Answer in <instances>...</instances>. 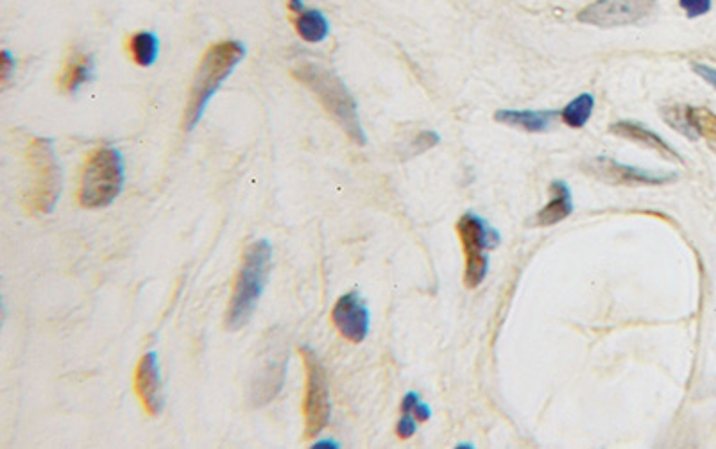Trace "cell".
Segmentation results:
<instances>
[{"mask_svg": "<svg viewBox=\"0 0 716 449\" xmlns=\"http://www.w3.org/2000/svg\"><path fill=\"white\" fill-rule=\"evenodd\" d=\"M292 77L316 97L353 144L366 145V133L358 117L357 101L341 77L310 61L299 63L298 67L292 68Z\"/></svg>", "mask_w": 716, "mask_h": 449, "instance_id": "6da1fadb", "label": "cell"}, {"mask_svg": "<svg viewBox=\"0 0 716 449\" xmlns=\"http://www.w3.org/2000/svg\"><path fill=\"white\" fill-rule=\"evenodd\" d=\"M246 56V47L235 40L214 43L203 54L196 70V76L190 86L183 128L192 131L205 115L208 102L217 94L222 83L231 76V72Z\"/></svg>", "mask_w": 716, "mask_h": 449, "instance_id": "7a4b0ae2", "label": "cell"}, {"mask_svg": "<svg viewBox=\"0 0 716 449\" xmlns=\"http://www.w3.org/2000/svg\"><path fill=\"white\" fill-rule=\"evenodd\" d=\"M271 256H273V247L267 240H256L244 251L239 274L233 285L230 306L226 312L228 330L239 331L251 321L264 292Z\"/></svg>", "mask_w": 716, "mask_h": 449, "instance_id": "3957f363", "label": "cell"}, {"mask_svg": "<svg viewBox=\"0 0 716 449\" xmlns=\"http://www.w3.org/2000/svg\"><path fill=\"white\" fill-rule=\"evenodd\" d=\"M124 188V158L115 147H99L86 158L79 183V204L83 208H106Z\"/></svg>", "mask_w": 716, "mask_h": 449, "instance_id": "277c9868", "label": "cell"}, {"mask_svg": "<svg viewBox=\"0 0 716 449\" xmlns=\"http://www.w3.org/2000/svg\"><path fill=\"white\" fill-rule=\"evenodd\" d=\"M27 160L31 170V185L24 199L27 212L49 215L60 201L63 188L60 161L54 153L51 138H35L29 145Z\"/></svg>", "mask_w": 716, "mask_h": 449, "instance_id": "5b68a950", "label": "cell"}, {"mask_svg": "<svg viewBox=\"0 0 716 449\" xmlns=\"http://www.w3.org/2000/svg\"><path fill=\"white\" fill-rule=\"evenodd\" d=\"M457 233L461 238L462 249L466 255V272L464 283L468 289H477L486 280L489 271L487 249L496 247L500 237L495 229L489 228L486 221L478 215L466 213L457 222Z\"/></svg>", "mask_w": 716, "mask_h": 449, "instance_id": "8992f818", "label": "cell"}, {"mask_svg": "<svg viewBox=\"0 0 716 449\" xmlns=\"http://www.w3.org/2000/svg\"><path fill=\"white\" fill-rule=\"evenodd\" d=\"M299 355L303 358L305 371H307V390H305V403H303L305 439H316L317 435L326 428V424L330 421V414H332L328 382H326L323 365L319 362L314 349L301 346Z\"/></svg>", "mask_w": 716, "mask_h": 449, "instance_id": "52a82bcc", "label": "cell"}, {"mask_svg": "<svg viewBox=\"0 0 716 449\" xmlns=\"http://www.w3.org/2000/svg\"><path fill=\"white\" fill-rule=\"evenodd\" d=\"M656 0H595L580 9L577 20L595 27L631 26L650 17Z\"/></svg>", "mask_w": 716, "mask_h": 449, "instance_id": "ba28073f", "label": "cell"}, {"mask_svg": "<svg viewBox=\"0 0 716 449\" xmlns=\"http://www.w3.org/2000/svg\"><path fill=\"white\" fill-rule=\"evenodd\" d=\"M584 170L589 176L614 185V187H663L677 179L674 172H650L631 165H623L613 158H591L584 163Z\"/></svg>", "mask_w": 716, "mask_h": 449, "instance_id": "9c48e42d", "label": "cell"}, {"mask_svg": "<svg viewBox=\"0 0 716 449\" xmlns=\"http://www.w3.org/2000/svg\"><path fill=\"white\" fill-rule=\"evenodd\" d=\"M333 326L351 344L364 342L369 333V310L357 292H350L337 299L332 310Z\"/></svg>", "mask_w": 716, "mask_h": 449, "instance_id": "30bf717a", "label": "cell"}, {"mask_svg": "<svg viewBox=\"0 0 716 449\" xmlns=\"http://www.w3.org/2000/svg\"><path fill=\"white\" fill-rule=\"evenodd\" d=\"M135 392L145 412L151 417L160 416L163 410L162 378L158 367V356L154 351L145 353L135 371Z\"/></svg>", "mask_w": 716, "mask_h": 449, "instance_id": "8fae6325", "label": "cell"}, {"mask_svg": "<svg viewBox=\"0 0 716 449\" xmlns=\"http://www.w3.org/2000/svg\"><path fill=\"white\" fill-rule=\"evenodd\" d=\"M609 131H611L613 135L629 140V142H634V144H640L643 145V147H647V149L656 151V153L659 154V156H663L665 160L682 161L681 154L677 153L672 145L657 135L656 131L645 128L640 122L620 120V122L611 124Z\"/></svg>", "mask_w": 716, "mask_h": 449, "instance_id": "7c38bea8", "label": "cell"}, {"mask_svg": "<svg viewBox=\"0 0 716 449\" xmlns=\"http://www.w3.org/2000/svg\"><path fill=\"white\" fill-rule=\"evenodd\" d=\"M290 13L299 38L307 43H321L330 34V22L319 9L305 8L303 0H289Z\"/></svg>", "mask_w": 716, "mask_h": 449, "instance_id": "4fadbf2b", "label": "cell"}, {"mask_svg": "<svg viewBox=\"0 0 716 449\" xmlns=\"http://www.w3.org/2000/svg\"><path fill=\"white\" fill-rule=\"evenodd\" d=\"M550 192H552V199L534 215L532 224L536 228L555 226V224L563 222L564 219H568L573 213L572 190L564 181L555 179L554 183L550 185Z\"/></svg>", "mask_w": 716, "mask_h": 449, "instance_id": "5bb4252c", "label": "cell"}, {"mask_svg": "<svg viewBox=\"0 0 716 449\" xmlns=\"http://www.w3.org/2000/svg\"><path fill=\"white\" fill-rule=\"evenodd\" d=\"M557 115L561 113L554 110H498L495 113V120L509 128L523 129L527 133H545L552 128Z\"/></svg>", "mask_w": 716, "mask_h": 449, "instance_id": "9a60e30c", "label": "cell"}, {"mask_svg": "<svg viewBox=\"0 0 716 449\" xmlns=\"http://www.w3.org/2000/svg\"><path fill=\"white\" fill-rule=\"evenodd\" d=\"M94 58L86 52H72L65 67L61 70L60 86L67 94H76L83 85H88L94 79Z\"/></svg>", "mask_w": 716, "mask_h": 449, "instance_id": "2e32d148", "label": "cell"}, {"mask_svg": "<svg viewBox=\"0 0 716 449\" xmlns=\"http://www.w3.org/2000/svg\"><path fill=\"white\" fill-rule=\"evenodd\" d=\"M128 51L138 67H153L160 54V40L151 31H138L129 38Z\"/></svg>", "mask_w": 716, "mask_h": 449, "instance_id": "e0dca14e", "label": "cell"}, {"mask_svg": "<svg viewBox=\"0 0 716 449\" xmlns=\"http://www.w3.org/2000/svg\"><path fill=\"white\" fill-rule=\"evenodd\" d=\"M593 110H595V97L591 94H580L566 104V108L561 111V119L568 128H586Z\"/></svg>", "mask_w": 716, "mask_h": 449, "instance_id": "ac0fdd59", "label": "cell"}, {"mask_svg": "<svg viewBox=\"0 0 716 449\" xmlns=\"http://www.w3.org/2000/svg\"><path fill=\"white\" fill-rule=\"evenodd\" d=\"M691 126L695 129V133L702 140H706L709 149L716 154V113L708 110V108H691L690 106Z\"/></svg>", "mask_w": 716, "mask_h": 449, "instance_id": "d6986e66", "label": "cell"}, {"mask_svg": "<svg viewBox=\"0 0 716 449\" xmlns=\"http://www.w3.org/2000/svg\"><path fill=\"white\" fill-rule=\"evenodd\" d=\"M688 110H690V106H666L661 113H663V119L668 126L677 129L681 135L690 138V140H697L699 136L691 126L690 111Z\"/></svg>", "mask_w": 716, "mask_h": 449, "instance_id": "ffe728a7", "label": "cell"}, {"mask_svg": "<svg viewBox=\"0 0 716 449\" xmlns=\"http://www.w3.org/2000/svg\"><path fill=\"white\" fill-rule=\"evenodd\" d=\"M439 142H441V136L437 135L435 131H421V133L410 142L409 156H418V154L425 153V151L432 149V147H435Z\"/></svg>", "mask_w": 716, "mask_h": 449, "instance_id": "44dd1931", "label": "cell"}, {"mask_svg": "<svg viewBox=\"0 0 716 449\" xmlns=\"http://www.w3.org/2000/svg\"><path fill=\"white\" fill-rule=\"evenodd\" d=\"M679 6L688 18H699L708 15L713 2L711 0H679Z\"/></svg>", "mask_w": 716, "mask_h": 449, "instance_id": "7402d4cb", "label": "cell"}, {"mask_svg": "<svg viewBox=\"0 0 716 449\" xmlns=\"http://www.w3.org/2000/svg\"><path fill=\"white\" fill-rule=\"evenodd\" d=\"M418 419L414 417V414H409V412H401V419L398 421V426H396V433H398V437L400 439H410L414 433H416V430H418Z\"/></svg>", "mask_w": 716, "mask_h": 449, "instance_id": "603a6c76", "label": "cell"}, {"mask_svg": "<svg viewBox=\"0 0 716 449\" xmlns=\"http://www.w3.org/2000/svg\"><path fill=\"white\" fill-rule=\"evenodd\" d=\"M15 72V58L11 56V52H0V83L2 86L8 85L9 77Z\"/></svg>", "mask_w": 716, "mask_h": 449, "instance_id": "cb8c5ba5", "label": "cell"}, {"mask_svg": "<svg viewBox=\"0 0 716 449\" xmlns=\"http://www.w3.org/2000/svg\"><path fill=\"white\" fill-rule=\"evenodd\" d=\"M693 70H695V74H697L700 79H704L709 86H713L716 90V68L704 65V63H695Z\"/></svg>", "mask_w": 716, "mask_h": 449, "instance_id": "d4e9b609", "label": "cell"}, {"mask_svg": "<svg viewBox=\"0 0 716 449\" xmlns=\"http://www.w3.org/2000/svg\"><path fill=\"white\" fill-rule=\"evenodd\" d=\"M412 414L418 419L419 423H425V421H428V419L432 417V410H430L427 403H421V401H419L418 405L412 410Z\"/></svg>", "mask_w": 716, "mask_h": 449, "instance_id": "484cf974", "label": "cell"}, {"mask_svg": "<svg viewBox=\"0 0 716 449\" xmlns=\"http://www.w3.org/2000/svg\"><path fill=\"white\" fill-rule=\"evenodd\" d=\"M314 448H339V446H337V444H335V442L324 441V442H317V444H316V446H314Z\"/></svg>", "mask_w": 716, "mask_h": 449, "instance_id": "4316f807", "label": "cell"}]
</instances>
